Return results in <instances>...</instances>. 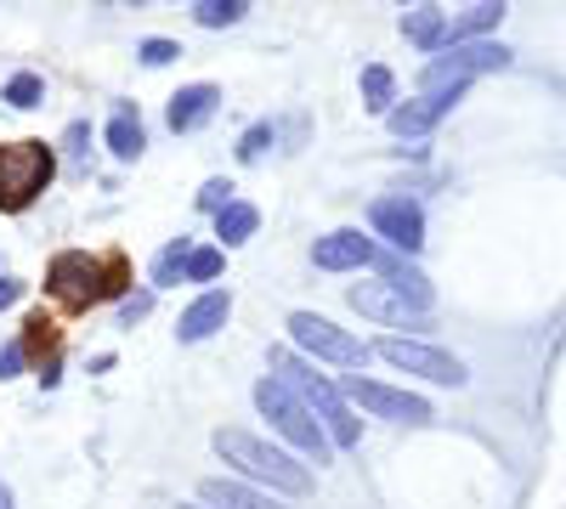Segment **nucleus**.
Wrapping results in <instances>:
<instances>
[{
	"instance_id": "1",
	"label": "nucleus",
	"mask_w": 566,
	"mask_h": 509,
	"mask_svg": "<svg viewBox=\"0 0 566 509\" xmlns=\"http://www.w3.org/2000/svg\"><path fill=\"white\" fill-rule=\"evenodd\" d=\"M272 380L290 385V391L306 402V413H317V425L328 431V442H335V447H357V442H363V425H357L352 402L328 385L306 357H295L290 346H272Z\"/></svg>"
},
{
	"instance_id": "2",
	"label": "nucleus",
	"mask_w": 566,
	"mask_h": 509,
	"mask_svg": "<svg viewBox=\"0 0 566 509\" xmlns=\"http://www.w3.org/2000/svg\"><path fill=\"white\" fill-rule=\"evenodd\" d=\"M216 453L239 476H250V481H261L272 492H290V498L312 492V470L301 465V458H290L283 447H272V442H261L250 431H216Z\"/></svg>"
},
{
	"instance_id": "3",
	"label": "nucleus",
	"mask_w": 566,
	"mask_h": 509,
	"mask_svg": "<svg viewBox=\"0 0 566 509\" xmlns=\"http://www.w3.org/2000/svg\"><path fill=\"white\" fill-rule=\"evenodd\" d=\"M57 176V153L45 142H0V210H29Z\"/></svg>"
},
{
	"instance_id": "4",
	"label": "nucleus",
	"mask_w": 566,
	"mask_h": 509,
	"mask_svg": "<svg viewBox=\"0 0 566 509\" xmlns=\"http://www.w3.org/2000/svg\"><path fill=\"white\" fill-rule=\"evenodd\" d=\"M255 407L266 413V420H272V431H283V436H290L306 458H317V465H328V447H335V442H328V431L312 420V413H306V402L290 391V385H277L272 374L255 385Z\"/></svg>"
},
{
	"instance_id": "5",
	"label": "nucleus",
	"mask_w": 566,
	"mask_h": 509,
	"mask_svg": "<svg viewBox=\"0 0 566 509\" xmlns=\"http://www.w3.org/2000/svg\"><path fill=\"white\" fill-rule=\"evenodd\" d=\"M510 68V45L499 40H470V45H448V57H431L419 74V97L431 91H453V85H470L476 74H499Z\"/></svg>"
},
{
	"instance_id": "6",
	"label": "nucleus",
	"mask_w": 566,
	"mask_h": 509,
	"mask_svg": "<svg viewBox=\"0 0 566 509\" xmlns=\"http://www.w3.org/2000/svg\"><path fill=\"white\" fill-rule=\"evenodd\" d=\"M380 362H391L397 374H419V380H431V385H464V362L437 351V346H424V340H402V335H386V340H374L368 346Z\"/></svg>"
},
{
	"instance_id": "7",
	"label": "nucleus",
	"mask_w": 566,
	"mask_h": 509,
	"mask_svg": "<svg viewBox=\"0 0 566 509\" xmlns=\"http://www.w3.org/2000/svg\"><path fill=\"white\" fill-rule=\"evenodd\" d=\"M290 335H295V346H301L306 357L335 362V368H363V362L374 357L368 340L346 335L340 322H328V317H317V311H295V317H290Z\"/></svg>"
},
{
	"instance_id": "8",
	"label": "nucleus",
	"mask_w": 566,
	"mask_h": 509,
	"mask_svg": "<svg viewBox=\"0 0 566 509\" xmlns=\"http://www.w3.org/2000/svg\"><path fill=\"white\" fill-rule=\"evenodd\" d=\"M346 402H357L374 420H397V425H431V402L413 396V391H397V385H380V380H363V374H346L340 385Z\"/></svg>"
},
{
	"instance_id": "9",
	"label": "nucleus",
	"mask_w": 566,
	"mask_h": 509,
	"mask_svg": "<svg viewBox=\"0 0 566 509\" xmlns=\"http://www.w3.org/2000/svg\"><path fill=\"white\" fill-rule=\"evenodd\" d=\"M368 221H374V233H380L397 255H419L424 250V210L413 199H374L368 204Z\"/></svg>"
},
{
	"instance_id": "10",
	"label": "nucleus",
	"mask_w": 566,
	"mask_h": 509,
	"mask_svg": "<svg viewBox=\"0 0 566 509\" xmlns=\"http://www.w3.org/2000/svg\"><path fill=\"white\" fill-rule=\"evenodd\" d=\"M45 289L63 306H91V300H103V266L85 250H69V255L52 261V272H45Z\"/></svg>"
},
{
	"instance_id": "11",
	"label": "nucleus",
	"mask_w": 566,
	"mask_h": 509,
	"mask_svg": "<svg viewBox=\"0 0 566 509\" xmlns=\"http://www.w3.org/2000/svg\"><path fill=\"white\" fill-rule=\"evenodd\" d=\"M363 317H374V322H386V329H424V311L419 306H408L391 284H352V295H346Z\"/></svg>"
},
{
	"instance_id": "12",
	"label": "nucleus",
	"mask_w": 566,
	"mask_h": 509,
	"mask_svg": "<svg viewBox=\"0 0 566 509\" xmlns=\"http://www.w3.org/2000/svg\"><path fill=\"white\" fill-rule=\"evenodd\" d=\"M464 91L470 85H453V91H431V97H413V103H402V108H391L386 114V125L397 130V136H424L442 114H453L459 103H464Z\"/></svg>"
},
{
	"instance_id": "13",
	"label": "nucleus",
	"mask_w": 566,
	"mask_h": 509,
	"mask_svg": "<svg viewBox=\"0 0 566 509\" xmlns=\"http://www.w3.org/2000/svg\"><path fill=\"white\" fill-rule=\"evenodd\" d=\"M227 317H232V295H227V289H210V295H199L193 306L181 311L176 340H181V346H199V340H210L216 329H227Z\"/></svg>"
},
{
	"instance_id": "14",
	"label": "nucleus",
	"mask_w": 566,
	"mask_h": 509,
	"mask_svg": "<svg viewBox=\"0 0 566 509\" xmlns=\"http://www.w3.org/2000/svg\"><path fill=\"white\" fill-rule=\"evenodd\" d=\"M374 272H380V284H391L408 306H419V311H431V300H437V289H431V277H424L413 261H402V255H380L374 250Z\"/></svg>"
},
{
	"instance_id": "15",
	"label": "nucleus",
	"mask_w": 566,
	"mask_h": 509,
	"mask_svg": "<svg viewBox=\"0 0 566 509\" xmlns=\"http://www.w3.org/2000/svg\"><path fill=\"white\" fill-rule=\"evenodd\" d=\"M312 261L323 272H352V266H374V238L352 233V226H340V233H328L312 244Z\"/></svg>"
},
{
	"instance_id": "16",
	"label": "nucleus",
	"mask_w": 566,
	"mask_h": 509,
	"mask_svg": "<svg viewBox=\"0 0 566 509\" xmlns=\"http://www.w3.org/2000/svg\"><path fill=\"white\" fill-rule=\"evenodd\" d=\"M216 108H221V91L216 85H181L176 97H170V108H165V119H170L176 136H187V130H199Z\"/></svg>"
},
{
	"instance_id": "17",
	"label": "nucleus",
	"mask_w": 566,
	"mask_h": 509,
	"mask_svg": "<svg viewBox=\"0 0 566 509\" xmlns=\"http://www.w3.org/2000/svg\"><path fill=\"white\" fill-rule=\"evenodd\" d=\"M402 34L419 45V52H448V12L442 7H408Z\"/></svg>"
},
{
	"instance_id": "18",
	"label": "nucleus",
	"mask_w": 566,
	"mask_h": 509,
	"mask_svg": "<svg viewBox=\"0 0 566 509\" xmlns=\"http://www.w3.org/2000/svg\"><path fill=\"white\" fill-rule=\"evenodd\" d=\"M199 498L210 503V509H283L277 498H266V492H255V487H244V481H205L199 487Z\"/></svg>"
},
{
	"instance_id": "19",
	"label": "nucleus",
	"mask_w": 566,
	"mask_h": 509,
	"mask_svg": "<svg viewBox=\"0 0 566 509\" xmlns=\"http://www.w3.org/2000/svg\"><path fill=\"white\" fill-rule=\"evenodd\" d=\"M504 7L499 0H482V7H464L459 18H448V45H470V40H482L488 29H499Z\"/></svg>"
},
{
	"instance_id": "20",
	"label": "nucleus",
	"mask_w": 566,
	"mask_h": 509,
	"mask_svg": "<svg viewBox=\"0 0 566 509\" xmlns=\"http://www.w3.org/2000/svg\"><path fill=\"white\" fill-rule=\"evenodd\" d=\"M255 226H261V210L255 204H239V199H232L221 215H216V238L232 250V244H250L255 238Z\"/></svg>"
},
{
	"instance_id": "21",
	"label": "nucleus",
	"mask_w": 566,
	"mask_h": 509,
	"mask_svg": "<svg viewBox=\"0 0 566 509\" xmlns=\"http://www.w3.org/2000/svg\"><path fill=\"white\" fill-rule=\"evenodd\" d=\"M108 148H114V159H142V148H148V136H142L136 108H119V114L108 119Z\"/></svg>"
},
{
	"instance_id": "22",
	"label": "nucleus",
	"mask_w": 566,
	"mask_h": 509,
	"mask_svg": "<svg viewBox=\"0 0 566 509\" xmlns=\"http://www.w3.org/2000/svg\"><path fill=\"white\" fill-rule=\"evenodd\" d=\"M391 103H397V79H391V68L368 63V68H363V108H368V114H391Z\"/></svg>"
},
{
	"instance_id": "23",
	"label": "nucleus",
	"mask_w": 566,
	"mask_h": 509,
	"mask_svg": "<svg viewBox=\"0 0 566 509\" xmlns=\"http://www.w3.org/2000/svg\"><path fill=\"white\" fill-rule=\"evenodd\" d=\"M244 12H250V0H199L193 23L199 29H232V23H244Z\"/></svg>"
},
{
	"instance_id": "24",
	"label": "nucleus",
	"mask_w": 566,
	"mask_h": 509,
	"mask_svg": "<svg viewBox=\"0 0 566 509\" xmlns=\"http://www.w3.org/2000/svg\"><path fill=\"white\" fill-rule=\"evenodd\" d=\"M187 255H193V244H187V238H176V244L159 250V261H154V284L159 289H170L176 277H187Z\"/></svg>"
},
{
	"instance_id": "25",
	"label": "nucleus",
	"mask_w": 566,
	"mask_h": 509,
	"mask_svg": "<svg viewBox=\"0 0 566 509\" xmlns=\"http://www.w3.org/2000/svg\"><path fill=\"white\" fill-rule=\"evenodd\" d=\"M40 97H45L40 74H12V79H7V103H12V108H40Z\"/></svg>"
},
{
	"instance_id": "26",
	"label": "nucleus",
	"mask_w": 566,
	"mask_h": 509,
	"mask_svg": "<svg viewBox=\"0 0 566 509\" xmlns=\"http://www.w3.org/2000/svg\"><path fill=\"white\" fill-rule=\"evenodd\" d=\"M221 277V250H193L187 255V284H210Z\"/></svg>"
},
{
	"instance_id": "27",
	"label": "nucleus",
	"mask_w": 566,
	"mask_h": 509,
	"mask_svg": "<svg viewBox=\"0 0 566 509\" xmlns=\"http://www.w3.org/2000/svg\"><path fill=\"white\" fill-rule=\"evenodd\" d=\"M136 57L148 63V68H165V63L181 57V45H176V40H142V45H136Z\"/></svg>"
},
{
	"instance_id": "28",
	"label": "nucleus",
	"mask_w": 566,
	"mask_h": 509,
	"mask_svg": "<svg viewBox=\"0 0 566 509\" xmlns=\"http://www.w3.org/2000/svg\"><path fill=\"white\" fill-rule=\"evenodd\" d=\"M227 204H232V181H221V176H216V181H205V188H199V210L221 215Z\"/></svg>"
},
{
	"instance_id": "29",
	"label": "nucleus",
	"mask_w": 566,
	"mask_h": 509,
	"mask_svg": "<svg viewBox=\"0 0 566 509\" xmlns=\"http://www.w3.org/2000/svg\"><path fill=\"white\" fill-rule=\"evenodd\" d=\"M266 142H272V125H250V130H244V142H239V159L255 165V159L266 153Z\"/></svg>"
},
{
	"instance_id": "30",
	"label": "nucleus",
	"mask_w": 566,
	"mask_h": 509,
	"mask_svg": "<svg viewBox=\"0 0 566 509\" xmlns=\"http://www.w3.org/2000/svg\"><path fill=\"white\" fill-rule=\"evenodd\" d=\"M23 357H29V346H23V340L0 346V380H18V374H23Z\"/></svg>"
},
{
	"instance_id": "31",
	"label": "nucleus",
	"mask_w": 566,
	"mask_h": 509,
	"mask_svg": "<svg viewBox=\"0 0 566 509\" xmlns=\"http://www.w3.org/2000/svg\"><path fill=\"white\" fill-rule=\"evenodd\" d=\"M148 306H154V295H130V300H119V322H136V317H148Z\"/></svg>"
},
{
	"instance_id": "32",
	"label": "nucleus",
	"mask_w": 566,
	"mask_h": 509,
	"mask_svg": "<svg viewBox=\"0 0 566 509\" xmlns=\"http://www.w3.org/2000/svg\"><path fill=\"white\" fill-rule=\"evenodd\" d=\"M23 300V277H0V311Z\"/></svg>"
},
{
	"instance_id": "33",
	"label": "nucleus",
	"mask_w": 566,
	"mask_h": 509,
	"mask_svg": "<svg viewBox=\"0 0 566 509\" xmlns=\"http://www.w3.org/2000/svg\"><path fill=\"white\" fill-rule=\"evenodd\" d=\"M0 509H12V487L7 481H0Z\"/></svg>"
}]
</instances>
